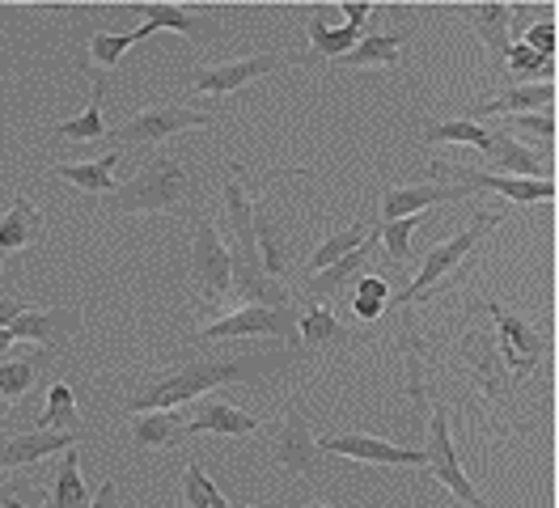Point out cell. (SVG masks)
Returning a JSON list of instances; mask_svg holds the SVG:
<instances>
[{"instance_id": "1", "label": "cell", "mask_w": 559, "mask_h": 508, "mask_svg": "<svg viewBox=\"0 0 559 508\" xmlns=\"http://www.w3.org/2000/svg\"><path fill=\"white\" fill-rule=\"evenodd\" d=\"M306 365V347H263L250 356H187L178 361L170 373H157L140 386L128 399V415H144V411H175V406L191 403L200 394H209L216 386H267L280 373Z\"/></svg>"}, {"instance_id": "2", "label": "cell", "mask_w": 559, "mask_h": 508, "mask_svg": "<svg viewBox=\"0 0 559 508\" xmlns=\"http://www.w3.org/2000/svg\"><path fill=\"white\" fill-rule=\"evenodd\" d=\"M225 216H229V234H234V293L242 297L246 305H293L288 302V284H276L267 280V271L259 263V241H254V225H250V196L242 187V166L229 162L225 166Z\"/></svg>"}, {"instance_id": "3", "label": "cell", "mask_w": 559, "mask_h": 508, "mask_svg": "<svg viewBox=\"0 0 559 508\" xmlns=\"http://www.w3.org/2000/svg\"><path fill=\"white\" fill-rule=\"evenodd\" d=\"M110 200V216H140V212H175V216H195L191 200H195V178L182 166L178 153H157L148 157L144 169L128 182H115Z\"/></svg>"}, {"instance_id": "4", "label": "cell", "mask_w": 559, "mask_h": 508, "mask_svg": "<svg viewBox=\"0 0 559 508\" xmlns=\"http://www.w3.org/2000/svg\"><path fill=\"white\" fill-rule=\"evenodd\" d=\"M457 356H462V365L471 369V381L488 394V403H496V411H509L513 415V373L509 365L500 361V347H496V335L491 331H466V335L457 339Z\"/></svg>"}, {"instance_id": "5", "label": "cell", "mask_w": 559, "mask_h": 508, "mask_svg": "<svg viewBox=\"0 0 559 508\" xmlns=\"http://www.w3.org/2000/svg\"><path fill=\"white\" fill-rule=\"evenodd\" d=\"M272 462L284 474L301 479V483H318L322 479V449H318L314 433H310V420L301 406H288L284 420L272 433Z\"/></svg>"}, {"instance_id": "6", "label": "cell", "mask_w": 559, "mask_h": 508, "mask_svg": "<svg viewBox=\"0 0 559 508\" xmlns=\"http://www.w3.org/2000/svg\"><path fill=\"white\" fill-rule=\"evenodd\" d=\"M191 271H195V288L204 293V302L216 305L229 297V284H234V259H229V246L221 241L216 225L209 216H191Z\"/></svg>"}, {"instance_id": "7", "label": "cell", "mask_w": 559, "mask_h": 508, "mask_svg": "<svg viewBox=\"0 0 559 508\" xmlns=\"http://www.w3.org/2000/svg\"><path fill=\"white\" fill-rule=\"evenodd\" d=\"M500 225V212H475V221H471V229L466 234L450 237V241H441V246H432L428 250V259H424V268H419V275L412 280V288L407 293H399V305H412L416 297H424L428 288H437L450 271H457V263L479 246V237L491 234Z\"/></svg>"}, {"instance_id": "8", "label": "cell", "mask_w": 559, "mask_h": 508, "mask_svg": "<svg viewBox=\"0 0 559 508\" xmlns=\"http://www.w3.org/2000/svg\"><path fill=\"white\" fill-rule=\"evenodd\" d=\"M242 335H276L284 347H297V309L293 305H246L238 314L221 318L200 331V343H216V339H242Z\"/></svg>"}, {"instance_id": "9", "label": "cell", "mask_w": 559, "mask_h": 508, "mask_svg": "<svg viewBox=\"0 0 559 508\" xmlns=\"http://www.w3.org/2000/svg\"><path fill=\"white\" fill-rule=\"evenodd\" d=\"M424 466L432 471L437 483H445L462 505L488 508V500L475 492V483L457 466V449H454V437H450V411L441 403H432V428H428V445H424Z\"/></svg>"}, {"instance_id": "10", "label": "cell", "mask_w": 559, "mask_h": 508, "mask_svg": "<svg viewBox=\"0 0 559 508\" xmlns=\"http://www.w3.org/2000/svg\"><path fill=\"white\" fill-rule=\"evenodd\" d=\"M209 123H216L212 115L187 110V106H148V110H140L136 119H128L123 128H115L106 140H119V153H128V149L162 144V140L187 132V128H209Z\"/></svg>"}, {"instance_id": "11", "label": "cell", "mask_w": 559, "mask_h": 508, "mask_svg": "<svg viewBox=\"0 0 559 508\" xmlns=\"http://www.w3.org/2000/svg\"><path fill=\"white\" fill-rule=\"evenodd\" d=\"M250 225H254V241H259V250H263L259 263L267 271V280L284 284V280L297 271V237L288 234V225H284L263 200L259 203L250 200Z\"/></svg>"}, {"instance_id": "12", "label": "cell", "mask_w": 559, "mask_h": 508, "mask_svg": "<svg viewBox=\"0 0 559 508\" xmlns=\"http://www.w3.org/2000/svg\"><path fill=\"white\" fill-rule=\"evenodd\" d=\"M276 68H284V56H276V51H259V56H242V60H221V64L195 68L191 90L212 94V98H225V94L242 90L246 81H259V76H267Z\"/></svg>"}, {"instance_id": "13", "label": "cell", "mask_w": 559, "mask_h": 508, "mask_svg": "<svg viewBox=\"0 0 559 508\" xmlns=\"http://www.w3.org/2000/svg\"><path fill=\"white\" fill-rule=\"evenodd\" d=\"M85 433H51V428H35V433H17V437L0 440V471H26L51 453L76 449Z\"/></svg>"}, {"instance_id": "14", "label": "cell", "mask_w": 559, "mask_h": 508, "mask_svg": "<svg viewBox=\"0 0 559 508\" xmlns=\"http://www.w3.org/2000/svg\"><path fill=\"white\" fill-rule=\"evenodd\" d=\"M322 453H340L356 462H378V466H424V449H407L382 437H326L318 440Z\"/></svg>"}, {"instance_id": "15", "label": "cell", "mask_w": 559, "mask_h": 508, "mask_svg": "<svg viewBox=\"0 0 559 508\" xmlns=\"http://www.w3.org/2000/svg\"><path fill=\"white\" fill-rule=\"evenodd\" d=\"M457 174V169H450ZM466 191H496L513 203H538V200H556V182L551 178H513V174H488V169H462L457 174Z\"/></svg>"}, {"instance_id": "16", "label": "cell", "mask_w": 559, "mask_h": 508, "mask_svg": "<svg viewBox=\"0 0 559 508\" xmlns=\"http://www.w3.org/2000/svg\"><path fill=\"white\" fill-rule=\"evenodd\" d=\"M81 331V309L76 305H60V309H26L9 335L13 339H35L43 347H56V343H69Z\"/></svg>"}, {"instance_id": "17", "label": "cell", "mask_w": 559, "mask_h": 508, "mask_svg": "<svg viewBox=\"0 0 559 508\" xmlns=\"http://www.w3.org/2000/svg\"><path fill=\"white\" fill-rule=\"evenodd\" d=\"M488 47V68L491 76H504V56H509V17L513 9L509 4H471V9H457Z\"/></svg>"}, {"instance_id": "18", "label": "cell", "mask_w": 559, "mask_h": 508, "mask_svg": "<svg viewBox=\"0 0 559 508\" xmlns=\"http://www.w3.org/2000/svg\"><path fill=\"white\" fill-rule=\"evenodd\" d=\"M551 106H556V85L551 81H543V85H509L496 98L475 102L471 106V123L488 119V115H538V110H551Z\"/></svg>"}, {"instance_id": "19", "label": "cell", "mask_w": 559, "mask_h": 508, "mask_svg": "<svg viewBox=\"0 0 559 508\" xmlns=\"http://www.w3.org/2000/svg\"><path fill=\"white\" fill-rule=\"evenodd\" d=\"M471 191L466 187H445V182H416V187H394V191H385L382 200V221H399V216H419L424 208H432V203H457L466 200Z\"/></svg>"}, {"instance_id": "20", "label": "cell", "mask_w": 559, "mask_h": 508, "mask_svg": "<svg viewBox=\"0 0 559 508\" xmlns=\"http://www.w3.org/2000/svg\"><path fill=\"white\" fill-rule=\"evenodd\" d=\"M140 13H144V22H148L153 31H178L187 43H195V47H209L212 31H216L209 9H187V4H140Z\"/></svg>"}, {"instance_id": "21", "label": "cell", "mask_w": 559, "mask_h": 508, "mask_svg": "<svg viewBox=\"0 0 559 508\" xmlns=\"http://www.w3.org/2000/svg\"><path fill=\"white\" fill-rule=\"evenodd\" d=\"M204 433H216V437H254L259 420L238 411V406L221 403V399H204L200 411L187 420V437H204Z\"/></svg>"}, {"instance_id": "22", "label": "cell", "mask_w": 559, "mask_h": 508, "mask_svg": "<svg viewBox=\"0 0 559 508\" xmlns=\"http://www.w3.org/2000/svg\"><path fill=\"white\" fill-rule=\"evenodd\" d=\"M119 157H123V153L110 149L98 162H60L51 174L72 182V187H81L85 196H110V191H115V166H119Z\"/></svg>"}, {"instance_id": "23", "label": "cell", "mask_w": 559, "mask_h": 508, "mask_svg": "<svg viewBox=\"0 0 559 508\" xmlns=\"http://www.w3.org/2000/svg\"><path fill=\"white\" fill-rule=\"evenodd\" d=\"M182 440H187L182 411H144L132 424V445L136 449H175Z\"/></svg>"}, {"instance_id": "24", "label": "cell", "mask_w": 559, "mask_h": 508, "mask_svg": "<svg viewBox=\"0 0 559 508\" xmlns=\"http://www.w3.org/2000/svg\"><path fill=\"white\" fill-rule=\"evenodd\" d=\"M403 47H407V34L403 31L369 34V38H360V43L352 47L348 56H340L335 68H394Z\"/></svg>"}, {"instance_id": "25", "label": "cell", "mask_w": 559, "mask_h": 508, "mask_svg": "<svg viewBox=\"0 0 559 508\" xmlns=\"http://www.w3.org/2000/svg\"><path fill=\"white\" fill-rule=\"evenodd\" d=\"M373 246H378V237H369L360 250H352V255H344V259H335L331 268L314 271V275L306 280V293H310V297H335V293L348 284L352 275H356V271L369 268V259H373Z\"/></svg>"}, {"instance_id": "26", "label": "cell", "mask_w": 559, "mask_h": 508, "mask_svg": "<svg viewBox=\"0 0 559 508\" xmlns=\"http://www.w3.org/2000/svg\"><path fill=\"white\" fill-rule=\"evenodd\" d=\"M38 234H43V212H38L26 196H17L13 208L0 216V250L13 255V250H22V246H31Z\"/></svg>"}, {"instance_id": "27", "label": "cell", "mask_w": 559, "mask_h": 508, "mask_svg": "<svg viewBox=\"0 0 559 508\" xmlns=\"http://www.w3.org/2000/svg\"><path fill=\"white\" fill-rule=\"evenodd\" d=\"M297 331H301V347H348L352 331L326 309V305H314L297 318Z\"/></svg>"}, {"instance_id": "28", "label": "cell", "mask_w": 559, "mask_h": 508, "mask_svg": "<svg viewBox=\"0 0 559 508\" xmlns=\"http://www.w3.org/2000/svg\"><path fill=\"white\" fill-rule=\"evenodd\" d=\"M310 43H314V51L322 56V60H340V56H348L352 47L360 43V31L356 26H340V31H331L326 26V9H318V13H310Z\"/></svg>"}, {"instance_id": "29", "label": "cell", "mask_w": 559, "mask_h": 508, "mask_svg": "<svg viewBox=\"0 0 559 508\" xmlns=\"http://www.w3.org/2000/svg\"><path fill=\"white\" fill-rule=\"evenodd\" d=\"M491 140H496V132L479 128V123H471V119L428 123V132H424V144H471V149H479L484 157L491 153Z\"/></svg>"}, {"instance_id": "30", "label": "cell", "mask_w": 559, "mask_h": 508, "mask_svg": "<svg viewBox=\"0 0 559 508\" xmlns=\"http://www.w3.org/2000/svg\"><path fill=\"white\" fill-rule=\"evenodd\" d=\"M103 98H106V81H98V85H94V98H90V106H85L76 119L60 123V128H56V135H60V140H76V144H85V140H106V135H110V128L103 123Z\"/></svg>"}, {"instance_id": "31", "label": "cell", "mask_w": 559, "mask_h": 508, "mask_svg": "<svg viewBox=\"0 0 559 508\" xmlns=\"http://www.w3.org/2000/svg\"><path fill=\"white\" fill-rule=\"evenodd\" d=\"M90 487L81 479V453L76 449H64L60 458V471H56V505L51 508H90Z\"/></svg>"}, {"instance_id": "32", "label": "cell", "mask_w": 559, "mask_h": 508, "mask_svg": "<svg viewBox=\"0 0 559 508\" xmlns=\"http://www.w3.org/2000/svg\"><path fill=\"white\" fill-rule=\"evenodd\" d=\"M369 237H378V234H373V229H369L365 221H356V225H348L344 234H331L326 241H322V246H318L314 255H310V263H306V271L314 275V271L331 268L335 259H344V255H352V250H360V246H365Z\"/></svg>"}, {"instance_id": "33", "label": "cell", "mask_w": 559, "mask_h": 508, "mask_svg": "<svg viewBox=\"0 0 559 508\" xmlns=\"http://www.w3.org/2000/svg\"><path fill=\"white\" fill-rule=\"evenodd\" d=\"M38 428H51V433H85L81 415H76V403H72V390L64 381H56L47 390V411L38 415Z\"/></svg>"}, {"instance_id": "34", "label": "cell", "mask_w": 559, "mask_h": 508, "mask_svg": "<svg viewBox=\"0 0 559 508\" xmlns=\"http://www.w3.org/2000/svg\"><path fill=\"white\" fill-rule=\"evenodd\" d=\"M153 34L157 31H153L148 22L132 34H94V38H90V56H94V64L103 68V72H115L119 60H123V51L136 47V43H144V38H153Z\"/></svg>"}, {"instance_id": "35", "label": "cell", "mask_w": 559, "mask_h": 508, "mask_svg": "<svg viewBox=\"0 0 559 508\" xmlns=\"http://www.w3.org/2000/svg\"><path fill=\"white\" fill-rule=\"evenodd\" d=\"M504 72L525 76V85H543V81H551V76H556V56H538V51H530L525 43H509Z\"/></svg>"}, {"instance_id": "36", "label": "cell", "mask_w": 559, "mask_h": 508, "mask_svg": "<svg viewBox=\"0 0 559 508\" xmlns=\"http://www.w3.org/2000/svg\"><path fill=\"white\" fill-rule=\"evenodd\" d=\"M47 365V356H22V361H9L0 365V399H22L31 386L38 381V369Z\"/></svg>"}, {"instance_id": "37", "label": "cell", "mask_w": 559, "mask_h": 508, "mask_svg": "<svg viewBox=\"0 0 559 508\" xmlns=\"http://www.w3.org/2000/svg\"><path fill=\"white\" fill-rule=\"evenodd\" d=\"M182 500H187V508H234L212 487V479L204 474L200 462H187L182 466Z\"/></svg>"}, {"instance_id": "38", "label": "cell", "mask_w": 559, "mask_h": 508, "mask_svg": "<svg viewBox=\"0 0 559 508\" xmlns=\"http://www.w3.org/2000/svg\"><path fill=\"white\" fill-rule=\"evenodd\" d=\"M419 229V216H399V221H385L382 225V246H385V255L403 268L407 259H412V234Z\"/></svg>"}, {"instance_id": "39", "label": "cell", "mask_w": 559, "mask_h": 508, "mask_svg": "<svg viewBox=\"0 0 559 508\" xmlns=\"http://www.w3.org/2000/svg\"><path fill=\"white\" fill-rule=\"evenodd\" d=\"M385 297H390V284H385L382 275H365L360 288H356V305H352L356 318L360 322H378L385 309Z\"/></svg>"}, {"instance_id": "40", "label": "cell", "mask_w": 559, "mask_h": 508, "mask_svg": "<svg viewBox=\"0 0 559 508\" xmlns=\"http://www.w3.org/2000/svg\"><path fill=\"white\" fill-rule=\"evenodd\" d=\"M509 123H513L522 135L543 140V144H551V140H556V119H551V110H538V115H513Z\"/></svg>"}, {"instance_id": "41", "label": "cell", "mask_w": 559, "mask_h": 508, "mask_svg": "<svg viewBox=\"0 0 559 508\" xmlns=\"http://www.w3.org/2000/svg\"><path fill=\"white\" fill-rule=\"evenodd\" d=\"M522 43L538 56H556V22H538L522 34Z\"/></svg>"}, {"instance_id": "42", "label": "cell", "mask_w": 559, "mask_h": 508, "mask_svg": "<svg viewBox=\"0 0 559 508\" xmlns=\"http://www.w3.org/2000/svg\"><path fill=\"white\" fill-rule=\"evenodd\" d=\"M340 13L348 17V26H356V31H365V22L373 17V4H360V0H344V4H340Z\"/></svg>"}, {"instance_id": "43", "label": "cell", "mask_w": 559, "mask_h": 508, "mask_svg": "<svg viewBox=\"0 0 559 508\" xmlns=\"http://www.w3.org/2000/svg\"><path fill=\"white\" fill-rule=\"evenodd\" d=\"M90 508H128L123 505V496H119V483H115V479H106L103 487H98V496L90 500Z\"/></svg>"}, {"instance_id": "44", "label": "cell", "mask_w": 559, "mask_h": 508, "mask_svg": "<svg viewBox=\"0 0 559 508\" xmlns=\"http://www.w3.org/2000/svg\"><path fill=\"white\" fill-rule=\"evenodd\" d=\"M26 314V302H17L13 293H0V327H13Z\"/></svg>"}, {"instance_id": "45", "label": "cell", "mask_w": 559, "mask_h": 508, "mask_svg": "<svg viewBox=\"0 0 559 508\" xmlns=\"http://www.w3.org/2000/svg\"><path fill=\"white\" fill-rule=\"evenodd\" d=\"M9 415H13V403H9V399H0V424H4Z\"/></svg>"}, {"instance_id": "46", "label": "cell", "mask_w": 559, "mask_h": 508, "mask_svg": "<svg viewBox=\"0 0 559 508\" xmlns=\"http://www.w3.org/2000/svg\"><path fill=\"white\" fill-rule=\"evenodd\" d=\"M9 343H13V335H9V327H0V352H9Z\"/></svg>"}, {"instance_id": "47", "label": "cell", "mask_w": 559, "mask_h": 508, "mask_svg": "<svg viewBox=\"0 0 559 508\" xmlns=\"http://www.w3.org/2000/svg\"><path fill=\"white\" fill-rule=\"evenodd\" d=\"M234 508H259V505H234ZM306 508H331V505H306Z\"/></svg>"}]
</instances>
